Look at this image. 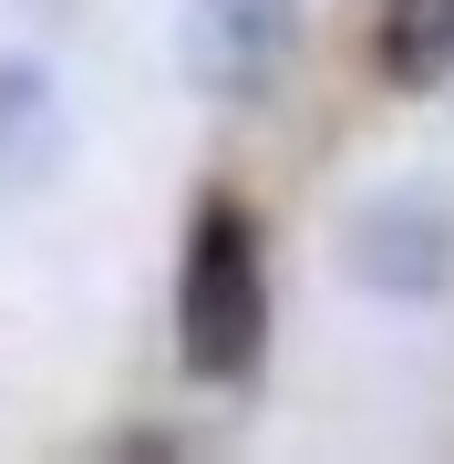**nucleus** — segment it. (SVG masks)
<instances>
[{
    "label": "nucleus",
    "instance_id": "nucleus-1",
    "mask_svg": "<svg viewBox=\"0 0 454 464\" xmlns=\"http://www.w3.org/2000/svg\"><path fill=\"white\" fill-rule=\"evenodd\" d=\"M269 351V248L237 197H197L176 258V362L197 382H248Z\"/></svg>",
    "mask_w": 454,
    "mask_h": 464
},
{
    "label": "nucleus",
    "instance_id": "nucleus-2",
    "mask_svg": "<svg viewBox=\"0 0 454 464\" xmlns=\"http://www.w3.org/2000/svg\"><path fill=\"white\" fill-rule=\"evenodd\" d=\"M300 11L289 0H186L176 11V63L207 103H258L289 72Z\"/></svg>",
    "mask_w": 454,
    "mask_h": 464
},
{
    "label": "nucleus",
    "instance_id": "nucleus-3",
    "mask_svg": "<svg viewBox=\"0 0 454 464\" xmlns=\"http://www.w3.org/2000/svg\"><path fill=\"white\" fill-rule=\"evenodd\" d=\"M341 268L372 289V299H444L454 279V217L434 197H372L341 237Z\"/></svg>",
    "mask_w": 454,
    "mask_h": 464
},
{
    "label": "nucleus",
    "instance_id": "nucleus-4",
    "mask_svg": "<svg viewBox=\"0 0 454 464\" xmlns=\"http://www.w3.org/2000/svg\"><path fill=\"white\" fill-rule=\"evenodd\" d=\"M63 155V93L32 63H0V197H32Z\"/></svg>",
    "mask_w": 454,
    "mask_h": 464
},
{
    "label": "nucleus",
    "instance_id": "nucleus-5",
    "mask_svg": "<svg viewBox=\"0 0 454 464\" xmlns=\"http://www.w3.org/2000/svg\"><path fill=\"white\" fill-rule=\"evenodd\" d=\"M372 72L392 93H434L454 72V0H372Z\"/></svg>",
    "mask_w": 454,
    "mask_h": 464
}]
</instances>
